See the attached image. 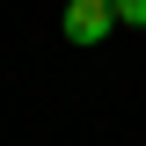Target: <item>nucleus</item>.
<instances>
[{"label":"nucleus","mask_w":146,"mask_h":146,"mask_svg":"<svg viewBox=\"0 0 146 146\" xmlns=\"http://www.w3.org/2000/svg\"><path fill=\"white\" fill-rule=\"evenodd\" d=\"M58 29H66V44H102L117 29V0H73Z\"/></svg>","instance_id":"f257e3e1"},{"label":"nucleus","mask_w":146,"mask_h":146,"mask_svg":"<svg viewBox=\"0 0 146 146\" xmlns=\"http://www.w3.org/2000/svg\"><path fill=\"white\" fill-rule=\"evenodd\" d=\"M117 22H131V29H146V0H117Z\"/></svg>","instance_id":"f03ea898"}]
</instances>
